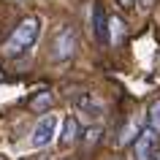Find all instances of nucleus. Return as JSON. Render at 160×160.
Listing matches in <instances>:
<instances>
[{
  "mask_svg": "<svg viewBox=\"0 0 160 160\" xmlns=\"http://www.w3.org/2000/svg\"><path fill=\"white\" fill-rule=\"evenodd\" d=\"M38 33H41L38 17H25L14 30H11V35L6 38L3 54H6V57H19V54H25V52L38 41Z\"/></svg>",
  "mask_w": 160,
  "mask_h": 160,
  "instance_id": "obj_1",
  "label": "nucleus"
},
{
  "mask_svg": "<svg viewBox=\"0 0 160 160\" xmlns=\"http://www.w3.org/2000/svg\"><path fill=\"white\" fill-rule=\"evenodd\" d=\"M76 46H79V38H76V30L73 27H60L54 38H52V60L57 62H65L76 54Z\"/></svg>",
  "mask_w": 160,
  "mask_h": 160,
  "instance_id": "obj_2",
  "label": "nucleus"
},
{
  "mask_svg": "<svg viewBox=\"0 0 160 160\" xmlns=\"http://www.w3.org/2000/svg\"><path fill=\"white\" fill-rule=\"evenodd\" d=\"M158 155V133L152 128H141L133 141V160H155Z\"/></svg>",
  "mask_w": 160,
  "mask_h": 160,
  "instance_id": "obj_3",
  "label": "nucleus"
},
{
  "mask_svg": "<svg viewBox=\"0 0 160 160\" xmlns=\"http://www.w3.org/2000/svg\"><path fill=\"white\" fill-rule=\"evenodd\" d=\"M57 136V117L54 114H43L38 119V125L33 128V147H49L52 138Z\"/></svg>",
  "mask_w": 160,
  "mask_h": 160,
  "instance_id": "obj_4",
  "label": "nucleus"
},
{
  "mask_svg": "<svg viewBox=\"0 0 160 160\" xmlns=\"http://www.w3.org/2000/svg\"><path fill=\"white\" fill-rule=\"evenodd\" d=\"M92 33L98 38V43H109V17H106V8H103L101 3H95L92 6Z\"/></svg>",
  "mask_w": 160,
  "mask_h": 160,
  "instance_id": "obj_5",
  "label": "nucleus"
},
{
  "mask_svg": "<svg viewBox=\"0 0 160 160\" xmlns=\"http://www.w3.org/2000/svg\"><path fill=\"white\" fill-rule=\"evenodd\" d=\"M76 138H79V122H76V117H65V122H62V136H60V144H62V147H71Z\"/></svg>",
  "mask_w": 160,
  "mask_h": 160,
  "instance_id": "obj_6",
  "label": "nucleus"
},
{
  "mask_svg": "<svg viewBox=\"0 0 160 160\" xmlns=\"http://www.w3.org/2000/svg\"><path fill=\"white\" fill-rule=\"evenodd\" d=\"M125 38V22L119 17H109V43L111 46H119Z\"/></svg>",
  "mask_w": 160,
  "mask_h": 160,
  "instance_id": "obj_7",
  "label": "nucleus"
},
{
  "mask_svg": "<svg viewBox=\"0 0 160 160\" xmlns=\"http://www.w3.org/2000/svg\"><path fill=\"white\" fill-rule=\"evenodd\" d=\"M147 122H149V128L160 136V98H155V101L149 103V109H147Z\"/></svg>",
  "mask_w": 160,
  "mask_h": 160,
  "instance_id": "obj_8",
  "label": "nucleus"
},
{
  "mask_svg": "<svg viewBox=\"0 0 160 160\" xmlns=\"http://www.w3.org/2000/svg\"><path fill=\"white\" fill-rule=\"evenodd\" d=\"M76 106H79L82 111H87L90 117H98V114H101V106H98V103H95V101H92V98H90L87 92L76 98Z\"/></svg>",
  "mask_w": 160,
  "mask_h": 160,
  "instance_id": "obj_9",
  "label": "nucleus"
},
{
  "mask_svg": "<svg viewBox=\"0 0 160 160\" xmlns=\"http://www.w3.org/2000/svg\"><path fill=\"white\" fill-rule=\"evenodd\" d=\"M49 106H52V92H46V90L38 92L33 101H30V109H33V111H46Z\"/></svg>",
  "mask_w": 160,
  "mask_h": 160,
  "instance_id": "obj_10",
  "label": "nucleus"
},
{
  "mask_svg": "<svg viewBox=\"0 0 160 160\" xmlns=\"http://www.w3.org/2000/svg\"><path fill=\"white\" fill-rule=\"evenodd\" d=\"M141 133V128H138V122H128L125 125V130H122V136H119V144H130V141H136V136Z\"/></svg>",
  "mask_w": 160,
  "mask_h": 160,
  "instance_id": "obj_11",
  "label": "nucleus"
},
{
  "mask_svg": "<svg viewBox=\"0 0 160 160\" xmlns=\"http://www.w3.org/2000/svg\"><path fill=\"white\" fill-rule=\"evenodd\" d=\"M98 136H101V128H90V130H87V144L98 141Z\"/></svg>",
  "mask_w": 160,
  "mask_h": 160,
  "instance_id": "obj_12",
  "label": "nucleus"
},
{
  "mask_svg": "<svg viewBox=\"0 0 160 160\" xmlns=\"http://www.w3.org/2000/svg\"><path fill=\"white\" fill-rule=\"evenodd\" d=\"M117 3H119V8H122V11H128V8H133L136 0H117Z\"/></svg>",
  "mask_w": 160,
  "mask_h": 160,
  "instance_id": "obj_13",
  "label": "nucleus"
},
{
  "mask_svg": "<svg viewBox=\"0 0 160 160\" xmlns=\"http://www.w3.org/2000/svg\"><path fill=\"white\" fill-rule=\"evenodd\" d=\"M136 3H138V6H141V8H147V6H149L152 0H136Z\"/></svg>",
  "mask_w": 160,
  "mask_h": 160,
  "instance_id": "obj_14",
  "label": "nucleus"
},
{
  "mask_svg": "<svg viewBox=\"0 0 160 160\" xmlns=\"http://www.w3.org/2000/svg\"><path fill=\"white\" fill-rule=\"evenodd\" d=\"M0 160H6V158H0Z\"/></svg>",
  "mask_w": 160,
  "mask_h": 160,
  "instance_id": "obj_15",
  "label": "nucleus"
}]
</instances>
